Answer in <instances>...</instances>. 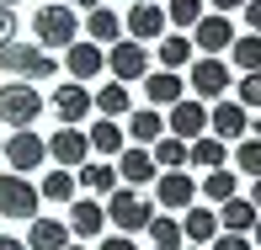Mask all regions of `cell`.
Masks as SVG:
<instances>
[{"label": "cell", "instance_id": "obj_18", "mask_svg": "<svg viewBox=\"0 0 261 250\" xmlns=\"http://www.w3.org/2000/svg\"><path fill=\"white\" fill-rule=\"evenodd\" d=\"M101 229H107V208H101V202H91V197L69 202V234H80V240H96Z\"/></svg>", "mask_w": 261, "mask_h": 250}, {"label": "cell", "instance_id": "obj_40", "mask_svg": "<svg viewBox=\"0 0 261 250\" xmlns=\"http://www.w3.org/2000/svg\"><path fill=\"white\" fill-rule=\"evenodd\" d=\"M245 27L261 38V0H245Z\"/></svg>", "mask_w": 261, "mask_h": 250}, {"label": "cell", "instance_id": "obj_7", "mask_svg": "<svg viewBox=\"0 0 261 250\" xmlns=\"http://www.w3.org/2000/svg\"><path fill=\"white\" fill-rule=\"evenodd\" d=\"M165 133H176V138H203L208 133V101H197V96H181L171 106V117H165Z\"/></svg>", "mask_w": 261, "mask_h": 250}, {"label": "cell", "instance_id": "obj_51", "mask_svg": "<svg viewBox=\"0 0 261 250\" xmlns=\"http://www.w3.org/2000/svg\"><path fill=\"white\" fill-rule=\"evenodd\" d=\"M0 144H6V138H0Z\"/></svg>", "mask_w": 261, "mask_h": 250}, {"label": "cell", "instance_id": "obj_38", "mask_svg": "<svg viewBox=\"0 0 261 250\" xmlns=\"http://www.w3.org/2000/svg\"><path fill=\"white\" fill-rule=\"evenodd\" d=\"M203 250H256V245H251V234H224V229H219Z\"/></svg>", "mask_w": 261, "mask_h": 250}, {"label": "cell", "instance_id": "obj_32", "mask_svg": "<svg viewBox=\"0 0 261 250\" xmlns=\"http://www.w3.org/2000/svg\"><path fill=\"white\" fill-rule=\"evenodd\" d=\"M75 171H80V181H86L91 192H112V186H117V171L107 160H86V165H75Z\"/></svg>", "mask_w": 261, "mask_h": 250}, {"label": "cell", "instance_id": "obj_20", "mask_svg": "<svg viewBox=\"0 0 261 250\" xmlns=\"http://www.w3.org/2000/svg\"><path fill=\"white\" fill-rule=\"evenodd\" d=\"M144 91H149L155 106H176V101L187 96V80L176 75V69H155V75H144Z\"/></svg>", "mask_w": 261, "mask_h": 250}, {"label": "cell", "instance_id": "obj_45", "mask_svg": "<svg viewBox=\"0 0 261 250\" xmlns=\"http://www.w3.org/2000/svg\"><path fill=\"white\" fill-rule=\"evenodd\" d=\"M64 6H86V11H96V6H101V0H64Z\"/></svg>", "mask_w": 261, "mask_h": 250}, {"label": "cell", "instance_id": "obj_44", "mask_svg": "<svg viewBox=\"0 0 261 250\" xmlns=\"http://www.w3.org/2000/svg\"><path fill=\"white\" fill-rule=\"evenodd\" d=\"M251 208L261 213V176H256V186H251Z\"/></svg>", "mask_w": 261, "mask_h": 250}, {"label": "cell", "instance_id": "obj_2", "mask_svg": "<svg viewBox=\"0 0 261 250\" xmlns=\"http://www.w3.org/2000/svg\"><path fill=\"white\" fill-rule=\"evenodd\" d=\"M0 69L16 75V80H54L59 75L54 53L38 48V43H6V48H0Z\"/></svg>", "mask_w": 261, "mask_h": 250}, {"label": "cell", "instance_id": "obj_5", "mask_svg": "<svg viewBox=\"0 0 261 250\" xmlns=\"http://www.w3.org/2000/svg\"><path fill=\"white\" fill-rule=\"evenodd\" d=\"M38 186L21 171H0V218H38Z\"/></svg>", "mask_w": 261, "mask_h": 250}, {"label": "cell", "instance_id": "obj_8", "mask_svg": "<svg viewBox=\"0 0 261 250\" xmlns=\"http://www.w3.org/2000/svg\"><path fill=\"white\" fill-rule=\"evenodd\" d=\"M208 133L224 138V144H240V138L251 133V112H245L240 101H213V112H208Z\"/></svg>", "mask_w": 261, "mask_h": 250}, {"label": "cell", "instance_id": "obj_29", "mask_svg": "<svg viewBox=\"0 0 261 250\" xmlns=\"http://www.w3.org/2000/svg\"><path fill=\"white\" fill-rule=\"evenodd\" d=\"M91 106H96L101 117H128V86L117 80V86H101L96 96H91Z\"/></svg>", "mask_w": 261, "mask_h": 250}, {"label": "cell", "instance_id": "obj_24", "mask_svg": "<svg viewBox=\"0 0 261 250\" xmlns=\"http://www.w3.org/2000/svg\"><path fill=\"white\" fill-rule=\"evenodd\" d=\"M165 133V117H160V106H144V112H128V138L134 144H155V138Z\"/></svg>", "mask_w": 261, "mask_h": 250}, {"label": "cell", "instance_id": "obj_49", "mask_svg": "<svg viewBox=\"0 0 261 250\" xmlns=\"http://www.w3.org/2000/svg\"><path fill=\"white\" fill-rule=\"evenodd\" d=\"M187 250H203V245H187Z\"/></svg>", "mask_w": 261, "mask_h": 250}, {"label": "cell", "instance_id": "obj_6", "mask_svg": "<svg viewBox=\"0 0 261 250\" xmlns=\"http://www.w3.org/2000/svg\"><path fill=\"white\" fill-rule=\"evenodd\" d=\"M43 112L38 86H0V123L6 128H32Z\"/></svg>", "mask_w": 261, "mask_h": 250}, {"label": "cell", "instance_id": "obj_19", "mask_svg": "<svg viewBox=\"0 0 261 250\" xmlns=\"http://www.w3.org/2000/svg\"><path fill=\"white\" fill-rule=\"evenodd\" d=\"M256 218H261V213L251 208V197H240V192H234L229 202H219V229L224 234H251Z\"/></svg>", "mask_w": 261, "mask_h": 250}, {"label": "cell", "instance_id": "obj_35", "mask_svg": "<svg viewBox=\"0 0 261 250\" xmlns=\"http://www.w3.org/2000/svg\"><path fill=\"white\" fill-rule=\"evenodd\" d=\"M234 165H240L245 176H261V138H251V133H245L240 144H234Z\"/></svg>", "mask_w": 261, "mask_h": 250}, {"label": "cell", "instance_id": "obj_48", "mask_svg": "<svg viewBox=\"0 0 261 250\" xmlns=\"http://www.w3.org/2000/svg\"><path fill=\"white\" fill-rule=\"evenodd\" d=\"M64 250H86V245H64Z\"/></svg>", "mask_w": 261, "mask_h": 250}, {"label": "cell", "instance_id": "obj_42", "mask_svg": "<svg viewBox=\"0 0 261 250\" xmlns=\"http://www.w3.org/2000/svg\"><path fill=\"white\" fill-rule=\"evenodd\" d=\"M208 6H213V11H224V16H229V11H240L245 0H208Z\"/></svg>", "mask_w": 261, "mask_h": 250}, {"label": "cell", "instance_id": "obj_14", "mask_svg": "<svg viewBox=\"0 0 261 250\" xmlns=\"http://www.w3.org/2000/svg\"><path fill=\"white\" fill-rule=\"evenodd\" d=\"M107 69H112L123 86H134V80L149 75V48L144 43H112V53H107Z\"/></svg>", "mask_w": 261, "mask_h": 250}, {"label": "cell", "instance_id": "obj_50", "mask_svg": "<svg viewBox=\"0 0 261 250\" xmlns=\"http://www.w3.org/2000/svg\"><path fill=\"white\" fill-rule=\"evenodd\" d=\"M0 6H11V0H0Z\"/></svg>", "mask_w": 261, "mask_h": 250}, {"label": "cell", "instance_id": "obj_9", "mask_svg": "<svg viewBox=\"0 0 261 250\" xmlns=\"http://www.w3.org/2000/svg\"><path fill=\"white\" fill-rule=\"evenodd\" d=\"M0 154L11 160V171H38V165L48 160V144H43V138L32 133V128H16V133H11L6 144H0Z\"/></svg>", "mask_w": 261, "mask_h": 250}, {"label": "cell", "instance_id": "obj_1", "mask_svg": "<svg viewBox=\"0 0 261 250\" xmlns=\"http://www.w3.org/2000/svg\"><path fill=\"white\" fill-rule=\"evenodd\" d=\"M32 32H38V48H69V43L80 38V16H75V6L54 0V6H38Z\"/></svg>", "mask_w": 261, "mask_h": 250}, {"label": "cell", "instance_id": "obj_4", "mask_svg": "<svg viewBox=\"0 0 261 250\" xmlns=\"http://www.w3.org/2000/svg\"><path fill=\"white\" fill-rule=\"evenodd\" d=\"M187 86H192L197 101H224V91L234 86V75H229V64H224L219 53H203V59H192V75H187Z\"/></svg>", "mask_w": 261, "mask_h": 250}, {"label": "cell", "instance_id": "obj_16", "mask_svg": "<svg viewBox=\"0 0 261 250\" xmlns=\"http://www.w3.org/2000/svg\"><path fill=\"white\" fill-rule=\"evenodd\" d=\"M64 64H69V75H75V80H96L101 75V69H107V53H101V43H69V48H64Z\"/></svg>", "mask_w": 261, "mask_h": 250}, {"label": "cell", "instance_id": "obj_23", "mask_svg": "<svg viewBox=\"0 0 261 250\" xmlns=\"http://www.w3.org/2000/svg\"><path fill=\"white\" fill-rule=\"evenodd\" d=\"M187 218H181V240H192V245H208L213 234H219V213H208V208H181Z\"/></svg>", "mask_w": 261, "mask_h": 250}, {"label": "cell", "instance_id": "obj_43", "mask_svg": "<svg viewBox=\"0 0 261 250\" xmlns=\"http://www.w3.org/2000/svg\"><path fill=\"white\" fill-rule=\"evenodd\" d=\"M0 250H27V245H21L16 234H0Z\"/></svg>", "mask_w": 261, "mask_h": 250}, {"label": "cell", "instance_id": "obj_30", "mask_svg": "<svg viewBox=\"0 0 261 250\" xmlns=\"http://www.w3.org/2000/svg\"><path fill=\"white\" fill-rule=\"evenodd\" d=\"M38 197H48V202H75V171H48V176H43V186H38Z\"/></svg>", "mask_w": 261, "mask_h": 250}, {"label": "cell", "instance_id": "obj_22", "mask_svg": "<svg viewBox=\"0 0 261 250\" xmlns=\"http://www.w3.org/2000/svg\"><path fill=\"white\" fill-rule=\"evenodd\" d=\"M224 160H229V144H224V138H213V133H203V138H192V144H187V165L224 171Z\"/></svg>", "mask_w": 261, "mask_h": 250}, {"label": "cell", "instance_id": "obj_33", "mask_svg": "<svg viewBox=\"0 0 261 250\" xmlns=\"http://www.w3.org/2000/svg\"><path fill=\"white\" fill-rule=\"evenodd\" d=\"M234 192H240V176H234V171H208V181H203L208 202H229Z\"/></svg>", "mask_w": 261, "mask_h": 250}, {"label": "cell", "instance_id": "obj_46", "mask_svg": "<svg viewBox=\"0 0 261 250\" xmlns=\"http://www.w3.org/2000/svg\"><path fill=\"white\" fill-rule=\"evenodd\" d=\"M251 138H261V112H256V117H251Z\"/></svg>", "mask_w": 261, "mask_h": 250}, {"label": "cell", "instance_id": "obj_21", "mask_svg": "<svg viewBox=\"0 0 261 250\" xmlns=\"http://www.w3.org/2000/svg\"><path fill=\"white\" fill-rule=\"evenodd\" d=\"M27 250H64L69 245V224H59V218H32V229H27V240H21Z\"/></svg>", "mask_w": 261, "mask_h": 250}, {"label": "cell", "instance_id": "obj_34", "mask_svg": "<svg viewBox=\"0 0 261 250\" xmlns=\"http://www.w3.org/2000/svg\"><path fill=\"white\" fill-rule=\"evenodd\" d=\"M229 53H234V69H240V75H245V69H261V38H256V32L234 38V43H229Z\"/></svg>", "mask_w": 261, "mask_h": 250}, {"label": "cell", "instance_id": "obj_27", "mask_svg": "<svg viewBox=\"0 0 261 250\" xmlns=\"http://www.w3.org/2000/svg\"><path fill=\"white\" fill-rule=\"evenodd\" d=\"M91 149L96 154H123V128H117V117H101V123H91Z\"/></svg>", "mask_w": 261, "mask_h": 250}, {"label": "cell", "instance_id": "obj_15", "mask_svg": "<svg viewBox=\"0 0 261 250\" xmlns=\"http://www.w3.org/2000/svg\"><path fill=\"white\" fill-rule=\"evenodd\" d=\"M112 171L123 176L128 186H149V181H155V171H160V165H155V154H149L144 144H134V149H123V154H117V165H112Z\"/></svg>", "mask_w": 261, "mask_h": 250}, {"label": "cell", "instance_id": "obj_10", "mask_svg": "<svg viewBox=\"0 0 261 250\" xmlns=\"http://www.w3.org/2000/svg\"><path fill=\"white\" fill-rule=\"evenodd\" d=\"M128 38L134 43H160L165 38V6L160 0H134V11H128Z\"/></svg>", "mask_w": 261, "mask_h": 250}, {"label": "cell", "instance_id": "obj_25", "mask_svg": "<svg viewBox=\"0 0 261 250\" xmlns=\"http://www.w3.org/2000/svg\"><path fill=\"white\" fill-rule=\"evenodd\" d=\"M86 32H91V43H117V38H123V16L107 11V6H96L86 16Z\"/></svg>", "mask_w": 261, "mask_h": 250}, {"label": "cell", "instance_id": "obj_26", "mask_svg": "<svg viewBox=\"0 0 261 250\" xmlns=\"http://www.w3.org/2000/svg\"><path fill=\"white\" fill-rule=\"evenodd\" d=\"M149 154H155V165H160V171H181V165H187V138L160 133L155 144H149Z\"/></svg>", "mask_w": 261, "mask_h": 250}, {"label": "cell", "instance_id": "obj_11", "mask_svg": "<svg viewBox=\"0 0 261 250\" xmlns=\"http://www.w3.org/2000/svg\"><path fill=\"white\" fill-rule=\"evenodd\" d=\"M43 144H48V160L59 165V171H75V165H86V154H91V138L80 133V128H59L54 138H43Z\"/></svg>", "mask_w": 261, "mask_h": 250}, {"label": "cell", "instance_id": "obj_41", "mask_svg": "<svg viewBox=\"0 0 261 250\" xmlns=\"http://www.w3.org/2000/svg\"><path fill=\"white\" fill-rule=\"evenodd\" d=\"M96 250H139V245H134V240H128V234H107V240H101Z\"/></svg>", "mask_w": 261, "mask_h": 250}, {"label": "cell", "instance_id": "obj_36", "mask_svg": "<svg viewBox=\"0 0 261 250\" xmlns=\"http://www.w3.org/2000/svg\"><path fill=\"white\" fill-rule=\"evenodd\" d=\"M234 91H240L234 101H240L245 112H261V69H245V75H240V86H234Z\"/></svg>", "mask_w": 261, "mask_h": 250}, {"label": "cell", "instance_id": "obj_47", "mask_svg": "<svg viewBox=\"0 0 261 250\" xmlns=\"http://www.w3.org/2000/svg\"><path fill=\"white\" fill-rule=\"evenodd\" d=\"M251 234H256V240H251V245H256V250H261V218H256V224H251Z\"/></svg>", "mask_w": 261, "mask_h": 250}, {"label": "cell", "instance_id": "obj_39", "mask_svg": "<svg viewBox=\"0 0 261 250\" xmlns=\"http://www.w3.org/2000/svg\"><path fill=\"white\" fill-rule=\"evenodd\" d=\"M6 43H16V11L0 6V48H6Z\"/></svg>", "mask_w": 261, "mask_h": 250}, {"label": "cell", "instance_id": "obj_31", "mask_svg": "<svg viewBox=\"0 0 261 250\" xmlns=\"http://www.w3.org/2000/svg\"><path fill=\"white\" fill-rule=\"evenodd\" d=\"M149 240H155V250H181V245H187V240H181V224L165 218V213L149 218Z\"/></svg>", "mask_w": 261, "mask_h": 250}, {"label": "cell", "instance_id": "obj_12", "mask_svg": "<svg viewBox=\"0 0 261 250\" xmlns=\"http://www.w3.org/2000/svg\"><path fill=\"white\" fill-rule=\"evenodd\" d=\"M229 43H234V21L224 16V11H203V16H197V27H192V48L224 53Z\"/></svg>", "mask_w": 261, "mask_h": 250}, {"label": "cell", "instance_id": "obj_17", "mask_svg": "<svg viewBox=\"0 0 261 250\" xmlns=\"http://www.w3.org/2000/svg\"><path fill=\"white\" fill-rule=\"evenodd\" d=\"M48 106H54V112H59V117H64V123H69V128H80V123H86V112H91V91H86V86H80V80H75V86H59Z\"/></svg>", "mask_w": 261, "mask_h": 250}, {"label": "cell", "instance_id": "obj_37", "mask_svg": "<svg viewBox=\"0 0 261 250\" xmlns=\"http://www.w3.org/2000/svg\"><path fill=\"white\" fill-rule=\"evenodd\" d=\"M197 16H203V0H171L165 6V21H176V27H197Z\"/></svg>", "mask_w": 261, "mask_h": 250}, {"label": "cell", "instance_id": "obj_28", "mask_svg": "<svg viewBox=\"0 0 261 250\" xmlns=\"http://www.w3.org/2000/svg\"><path fill=\"white\" fill-rule=\"evenodd\" d=\"M192 38H181V32H171V38H160V69H181L192 64Z\"/></svg>", "mask_w": 261, "mask_h": 250}, {"label": "cell", "instance_id": "obj_3", "mask_svg": "<svg viewBox=\"0 0 261 250\" xmlns=\"http://www.w3.org/2000/svg\"><path fill=\"white\" fill-rule=\"evenodd\" d=\"M107 218H112L123 234H139V229H149V218H155V202H144L134 186H112V192H107Z\"/></svg>", "mask_w": 261, "mask_h": 250}, {"label": "cell", "instance_id": "obj_13", "mask_svg": "<svg viewBox=\"0 0 261 250\" xmlns=\"http://www.w3.org/2000/svg\"><path fill=\"white\" fill-rule=\"evenodd\" d=\"M155 202L165 213H181V208H192L197 202V181L187 171H160V181H155Z\"/></svg>", "mask_w": 261, "mask_h": 250}]
</instances>
